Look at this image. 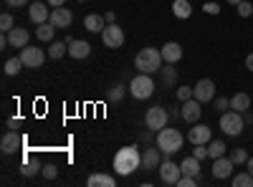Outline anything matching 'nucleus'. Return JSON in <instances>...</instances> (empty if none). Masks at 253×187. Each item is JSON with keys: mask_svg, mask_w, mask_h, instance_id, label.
Returning a JSON list of instances; mask_svg holds the SVG:
<instances>
[{"mask_svg": "<svg viewBox=\"0 0 253 187\" xmlns=\"http://www.w3.org/2000/svg\"><path fill=\"white\" fill-rule=\"evenodd\" d=\"M142 167V152L137 147H122L114 157V170L117 175L126 177V175H132L134 170Z\"/></svg>", "mask_w": 253, "mask_h": 187, "instance_id": "1", "label": "nucleus"}, {"mask_svg": "<svg viewBox=\"0 0 253 187\" xmlns=\"http://www.w3.org/2000/svg\"><path fill=\"white\" fill-rule=\"evenodd\" d=\"M162 64H165V58H162V51L157 48H142L134 58V69L139 74H155L162 69Z\"/></svg>", "mask_w": 253, "mask_h": 187, "instance_id": "2", "label": "nucleus"}, {"mask_svg": "<svg viewBox=\"0 0 253 187\" xmlns=\"http://www.w3.org/2000/svg\"><path fill=\"white\" fill-rule=\"evenodd\" d=\"M182 134H180V129H160L157 132V147L165 152V154H175V152H180V147H182Z\"/></svg>", "mask_w": 253, "mask_h": 187, "instance_id": "3", "label": "nucleus"}, {"mask_svg": "<svg viewBox=\"0 0 253 187\" xmlns=\"http://www.w3.org/2000/svg\"><path fill=\"white\" fill-rule=\"evenodd\" d=\"M129 94L134 96V99H150L152 94H155V81H152V76L150 74H139V76H134L132 81H129Z\"/></svg>", "mask_w": 253, "mask_h": 187, "instance_id": "4", "label": "nucleus"}, {"mask_svg": "<svg viewBox=\"0 0 253 187\" xmlns=\"http://www.w3.org/2000/svg\"><path fill=\"white\" fill-rule=\"evenodd\" d=\"M167 119H170V114H167L165 107H150L144 114V124L150 132H157V129H165L167 127Z\"/></svg>", "mask_w": 253, "mask_h": 187, "instance_id": "5", "label": "nucleus"}, {"mask_svg": "<svg viewBox=\"0 0 253 187\" xmlns=\"http://www.w3.org/2000/svg\"><path fill=\"white\" fill-rule=\"evenodd\" d=\"M220 129L225 132V134H230V137H238L241 132H243V116H241V112H223V116H220Z\"/></svg>", "mask_w": 253, "mask_h": 187, "instance_id": "6", "label": "nucleus"}, {"mask_svg": "<svg viewBox=\"0 0 253 187\" xmlns=\"http://www.w3.org/2000/svg\"><path fill=\"white\" fill-rule=\"evenodd\" d=\"M23 134H18L15 129H10V132H5L3 134V139H0V152L3 154H15V152H20L23 150Z\"/></svg>", "mask_w": 253, "mask_h": 187, "instance_id": "7", "label": "nucleus"}, {"mask_svg": "<svg viewBox=\"0 0 253 187\" xmlns=\"http://www.w3.org/2000/svg\"><path fill=\"white\" fill-rule=\"evenodd\" d=\"M101 40L107 48H122L124 46V31L117 23H107V28L101 31Z\"/></svg>", "mask_w": 253, "mask_h": 187, "instance_id": "8", "label": "nucleus"}, {"mask_svg": "<svg viewBox=\"0 0 253 187\" xmlns=\"http://www.w3.org/2000/svg\"><path fill=\"white\" fill-rule=\"evenodd\" d=\"M180 177H182L180 164H175L170 159H162L160 162V180H162V185H177Z\"/></svg>", "mask_w": 253, "mask_h": 187, "instance_id": "9", "label": "nucleus"}, {"mask_svg": "<svg viewBox=\"0 0 253 187\" xmlns=\"http://www.w3.org/2000/svg\"><path fill=\"white\" fill-rule=\"evenodd\" d=\"M20 58H23V64L28 69H41L46 61V53L36 46H26V48H20Z\"/></svg>", "mask_w": 253, "mask_h": 187, "instance_id": "10", "label": "nucleus"}, {"mask_svg": "<svg viewBox=\"0 0 253 187\" xmlns=\"http://www.w3.org/2000/svg\"><path fill=\"white\" fill-rule=\"evenodd\" d=\"M193 94H195V99H198L200 104L213 101V99H215V84H213L210 78H200L198 84L193 86Z\"/></svg>", "mask_w": 253, "mask_h": 187, "instance_id": "11", "label": "nucleus"}, {"mask_svg": "<svg viewBox=\"0 0 253 187\" xmlns=\"http://www.w3.org/2000/svg\"><path fill=\"white\" fill-rule=\"evenodd\" d=\"M180 114H182V119L187 121V124H195V121H200V114H203V109H200V101L193 96V99H187V101H182V109H180Z\"/></svg>", "mask_w": 253, "mask_h": 187, "instance_id": "12", "label": "nucleus"}, {"mask_svg": "<svg viewBox=\"0 0 253 187\" xmlns=\"http://www.w3.org/2000/svg\"><path fill=\"white\" fill-rule=\"evenodd\" d=\"M233 167H236L233 159L223 154V157L213 159V177H215V180H228V177H230V172H233Z\"/></svg>", "mask_w": 253, "mask_h": 187, "instance_id": "13", "label": "nucleus"}, {"mask_svg": "<svg viewBox=\"0 0 253 187\" xmlns=\"http://www.w3.org/2000/svg\"><path fill=\"white\" fill-rule=\"evenodd\" d=\"M66 43H69V56L71 58H89L91 53V46H89V40H74V38H66Z\"/></svg>", "mask_w": 253, "mask_h": 187, "instance_id": "14", "label": "nucleus"}, {"mask_svg": "<svg viewBox=\"0 0 253 187\" xmlns=\"http://www.w3.org/2000/svg\"><path fill=\"white\" fill-rule=\"evenodd\" d=\"M187 139L193 142V144H208L210 139H213V137H210V127H205V124L195 121V124H193V129L187 132Z\"/></svg>", "mask_w": 253, "mask_h": 187, "instance_id": "15", "label": "nucleus"}, {"mask_svg": "<svg viewBox=\"0 0 253 187\" xmlns=\"http://www.w3.org/2000/svg\"><path fill=\"white\" fill-rule=\"evenodd\" d=\"M48 20H51L56 28H69L71 20H74V15H71V10H66V8L61 5V8H53V10H51V18H48Z\"/></svg>", "mask_w": 253, "mask_h": 187, "instance_id": "16", "label": "nucleus"}, {"mask_svg": "<svg viewBox=\"0 0 253 187\" xmlns=\"http://www.w3.org/2000/svg\"><path fill=\"white\" fill-rule=\"evenodd\" d=\"M160 147H150V150H144L142 152V170H147V172H150V170H157L160 167Z\"/></svg>", "mask_w": 253, "mask_h": 187, "instance_id": "17", "label": "nucleus"}, {"mask_svg": "<svg viewBox=\"0 0 253 187\" xmlns=\"http://www.w3.org/2000/svg\"><path fill=\"white\" fill-rule=\"evenodd\" d=\"M28 18L33 20L36 26H41V23H48V18H51V10L43 5V3H33L31 8H28Z\"/></svg>", "mask_w": 253, "mask_h": 187, "instance_id": "18", "label": "nucleus"}, {"mask_svg": "<svg viewBox=\"0 0 253 187\" xmlns=\"http://www.w3.org/2000/svg\"><path fill=\"white\" fill-rule=\"evenodd\" d=\"M84 28H86L89 33H101L104 28H107V18L99 15V13H89L86 18H84Z\"/></svg>", "mask_w": 253, "mask_h": 187, "instance_id": "19", "label": "nucleus"}, {"mask_svg": "<svg viewBox=\"0 0 253 187\" xmlns=\"http://www.w3.org/2000/svg\"><path fill=\"white\" fill-rule=\"evenodd\" d=\"M8 40H10L13 48H26V46L31 43V33H28L26 28H13V31L8 33Z\"/></svg>", "mask_w": 253, "mask_h": 187, "instance_id": "20", "label": "nucleus"}, {"mask_svg": "<svg viewBox=\"0 0 253 187\" xmlns=\"http://www.w3.org/2000/svg\"><path fill=\"white\" fill-rule=\"evenodd\" d=\"M162 58H165V64H177V61L182 58V46L175 43V40L165 43L162 46Z\"/></svg>", "mask_w": 253, "mask_h": 187, "instance_id": "21", "label": "nucleus"}, {"mask_svg": "<svg viewBox=\"0 0 253 187\" xmlns=\"http://www.w3.org/2000/svg\"><path fill=\"white\" fill-rule=\"evenodd\" d=\"M180 170H182V175H190V177H198L200 180V159L195 154L193 157H185L180 162Z\"/></svg>", "mask_w": 253, "mask_h": 187, "instance_id": "22", "label": "nucleus"}, {"mask_svg": "<svg viewBox=\"0 0 253 187\" xmlns=\"http://www.w3.org/2000/svg\"><path fill=\"white\" fill-rule=\"evenodd\" d=\"M114 177L112 175H104V172H96V175H91L89 180H86V185L89 187H114Z\"/></svg>", "mask_w": 253, "mask_h": 187, "instance_id": "23", "label": "nucleus"}, {"mask_svg": "<svg viewBox=\"0 0 253 187\" xmlns=\"http://www.w3.org/2000/svg\"><path fill=\"white\" fill-rule=\"evenodd\" d=\"M172 13H175V18L187 20L190 15H193V5H190V0H175V3H172Z\"/></svg>", "mask_w": 253, "mask_h": 187, "instance_id": "24", "label": "nucleus"}, {"mask_svg": "<svg viewBox=\"0 0 253 187\" xmlns=\"http://www.w3.org/2000/svg\"><path fill=\"white\" fill-rule=\"evenodd\" d=\"M53 33H56V26L51 23V20H48V23H41V26L36 28V38H38V40H43V43L53 40Z\"/></svg>", "mask_w": 253, "mask_h": 187, "instance_id": "25", "label": "nucleus"}, {"mask_svg": "<svg viewBox=\"0 0 253 187\" xmlns=\"http://www.w3.org/2000/svg\"><path fill=\"white\" fill-rule=\"evenodd\" d=\"M230 109H236V112H248L251 109V96L248 94H236L233 99H230Z\"/></svg>", "mask_w": 253, "mask_h": 187, "instance_id": "26", "label": "nucleus"}, {"mask_svg": "<svg viewBox=\"0 0 253 187\" xmlns=\"http://www.w3.org/2000/svg\"><path fill=\"white\" fill-rule=\"evenodd\" d=\"M225 142H220V139H210L208 142V154H210V159H218V157H223L225 154Z\"/></svg>", "mask_w": 253, "mask_h": 187, "instance_id": "27", "label": "nucleus"}, {"mask_svg": "<svg viewBox=\"0 0 253 187\" xmlns=\"http://www.w3.org/2000/svg\"><path fill=\"white\" fill-rule=\"evenodd\" d=\"M172 66H175V64L160 69V74H162V84H165V86H175V81H177V69H172Z\"/></svg>", "mask_w": 253, "mask_h": 187, "instance_id": "28", "label": "nucleus"}, {"mask_svg": "<svg viewBox=\"0 0 253 187\" xmlns=\"http://www.w3.org/2000/svg\"><path fill=\"white\" fill-rule=\"evenodd\" d=\"M63 53H69V43H66V40H56V43L48 46V56H51L53 61H58Z\"/></svg>", "mask_w": 253, "mask_h": 187, "instance_id": "29", "label": "nucleus"}, {"mask_svg": "<svg viewBox=\"0 0 253 187\" xmlns=\"http://www.w3.org/2000/svg\"><path fill=\"white\" fill-rule=\"evenodd\" d=\"M23 66H26V64H23V58H20V56H18V58H8V61H5V76H18Z\"/></svg>", "mask_w": 253, "mask_h": 187, "instance_id": "30", "label": "nucleus"}, {"mask_svg": "<svg viewBox=\"0 0 253 187\" xmlns=\"http://www.w3.org/2000/svg\"><path fill=\"white\" fill-rule=\"evenodd\" d=\"M41 170H43V167L38 164V159H36V162H33V159H26V162H23V167H20L23 177H33V175H38Z\"/></svg>", "mask_w": 253, "mask_h": 187, "instance_id": "31", "label": "nucleus"}, {"mask_svg": "<svg viewBox=\"0 0 253 187\" xmlns=\"http://www.w3.org/2000/svg\"><path fill=\"white\" fill-rule=\"evenodd\" d=\"M233 187H253V175L251 172H238L233 177Z\"/></svg>", "mask_w": 253, "mask_h": 187, "instance_id": "32", "label": "nucleus"}, {"mask_svg": "<svg viewBox=\"0 0 253 187\" xmlns=\"http://www.w3.org/2000/svg\"><path fill=\"white\" fill-rule=\"evenodd\" d=\"M13 28H15L13 15H10V13H3V15H0V31H3V33H10Z\"/></svg>", "mask_w": 253, "mask_h": 187, "instance_id": "33", "label": "nucleus"}, {"mask_svg": "<svg viewBox=\"0 0 253 187\" xmlns=\"http://www.w3.org/2000/svg\"><path fill=\"white\" fill-rule=\"evenodd\" d=\"M236 8H238V15H241V18H251V15H253V5L248 3V0H241Z\"/></svg>", "mask_w": 253, "mask_h": 187, "instance_id": "34", "label": "nucleus"}, {"mask_svg": "<svg viewBox=\"0 0 253 187\" xmlns=\"http://www.w3.org/2000/svg\"><path fill=\"white\" fill-rule=\"evenodd\" d=\"M230 159H233V164H246L248 154H246V150H233L230 152Z\"/></svg>", "mask_w": 253, "mask_h": 187, "instance_id": "35", "label": "nucleus"}, {"mask_svg": "<svg viewBox=\"0 0 253 187\" xmlns=\"http://www.w3.org/2000/svg\"><path fill=\"white\" fill-rule=\"evenodd\" d=\"M193 86H177V101H187V99H193Z\"/></svg>", "mask_w": 253, "mask_h": 187, "instance_id": "36", "label": "nucleus"}, {"mask_svg": "<svg viewBox=\"0 0 253 187\" xmlns=\"http://www.w3.org/2000/svg\"><path fill=\"white\" fill-rule=\"evenodd\" d=\"M122 99H124V86H122V84L112 86V89H109V101H122Z\"/></svg>", "mask_w": 253, "mask_h": 187, "instance_id": "37", "label": "nucleus"}, {"mask_svg": "<svg viewBox=\"0 0 253 187\" xmlns=\"http://www.w3.org/2000/svg\"><path fill=\"white\" fill-rule=\"evenodd\" d=\"M193 147H195V150H193V154H195L200 162H203L205 157H210V154H208V144H193Z\"/></svg>", "mask_w": 253, "mask_h": 187, "instance_id": "38", "label": "nucleus"}, {"mask_svg": "<svg viewBox=\"0 0 253 187\" xmlns=\"http://www.w3.org/2000/svg\"><path fill=\"white\" fill-rule=\"evenodd\" d=\"M41 175H43L46 180H56V175H58V170H56V164H46V167L41 170Z\"/></svg>", "mask_w": 253, "mask_h": 187, "instance_id": "39", "label": "nucleus"}, {"mask_svg": "<svg viewBox=\"0 0 253 187\" xmlns=\"http://www.w3.org/2000/svg\"><path fill=\"white\" fill-rule=\"evenodd\" d=\"M198 182V177H190V175H182L180 180H177V187H193Z\"/></svg>", "mask_w": 253, "mask_h": 187, "instance_id": "40", "label": "nucleus"}, {"mask_svg": "<svg viewBox=\"0 0 253 187\" xmlns=\"http://www.w3.org/2000/svg\"><path fill=\"white\" fill-rule=\"evenodd\" d=\"M203 10H205L208 15H218V13H220V5H218V3H213V0H210V3H205V5H203Z\"/></svg>", "mask_w": 253, "mask_h": 187, "instance_id": "41", "label": "nucleus"}, {"mask_svg": "<svg viewBox=\"0 0 253 187\" xmlns=\"http://www.w3.org/2000/svg\"><path fill=\"white\" fill-rule=\"evenodd\" d=\"M215 109H218V112H225V109H230V99H225V96H218V99H215Z\"/></svg>", "mask_w": 253, "mask_h": 187, "instance_id": "42", "label": "nucleus"}, {"mask_svg": "<svg viewBox=\"0 0 253 187\" xmlns=\"http://www.w3.org/2000/svg\"><path fill=\"white\" fill-rule=\"evenodd\" d=\"M5 3H8L10 8H20V5H26L28 0H5Z\"/></svg>", "mask_w": 253, "mask_h": 187, "instance_id": "43", "label": "nucleus"}, {"mask_svg": "<svg viewBox=\"0 0 253 187\" xmlns=\"http://www.w3.org/2000/svg\"><path fill=\"white\" fill-rule=\"evenodd\" d=\"M246 69H248V71H253V53H248V56H246Z\"/></svg>", "mask_w": 253, "mask_h": 187, "instance_id": "44", "label": "nucleus"}, {"mask_svg": "<svg viewBox=\"0 0 253 187\" xmlns=\"http://www.w3.org/2000/svg\"><path fill=\"white\" fill-rule=\"evenodd\" d=\"M104 18H107V23H117V15H114V13H112V10H109V13H107V15H104Z\"/></svg>", "mask_w": 253, "mask_h": 187, "instance_id": "45", "label": "nucleus"}, {"mask_svg": "<svg viewBox=\"0 0 253 187\" xmlns=\"http://www.w3.org/2000/svg\"><path fill=\"white\" fill-rule=\"evenodd\" d=\"M8 127H10V129H15V127H20V119H10V121H8Z\"/></svg>", "mask_w": 253, "mask_h": 187, "instance_id": "46", "label": "nucleus"}, {"mask_svg": "<svg viewBox=\"0 0 253 187\" xmlns=\"http://www.w3.org/2000/svg\"><path fill=\"white\" fill-rule=\"evenodd\" d=\"M48 3H51V5H53V8H61V5H63V3H66V0H48Z\"/></svg>", "mask_w": 253, "mask_h": 187, "instance_id": "47", "label": "nucleus"}, {"mask_svg": "<svg viewBox=\"0 0 253 187\" xmlns=\"http://www.w3.org/2000/svg\"><path fill=\"white\" fill-rule=\"evenodd\" d=\"M246 164H248V172L253 175V157H248V162H246Z\"/></svg>", "mask_w": 253, "mask_h": 187, "instance_id": "48", "label": "nucleus"}, {"mask_svg": "<svg viewBox=\"0 0 253 187\" xmlns=\"http://www.w3.org/2000/svg\"><path fill=\"white\" fill-rule=\"evenodd\" d=\"M228 3H230V5H238V3H241V0H228Z\"/></svg>", "mask_w": 253, "mask_h": 187, "instance_id": "49", "label": "nucleus"}, {"mask_svg": "<svg viewBox=\"0 0 253 187\" xmlns=\"http://www.w3.org/2000/svg\"><path fill=\"white\" fill-rule=\"evenodd\" d=\"M79 3H84V0H79Z\"/></svg>", "mask_w": 253, "mask_h": 187, "instance_id": "50", "label": "nucleus"}]
</instances>
